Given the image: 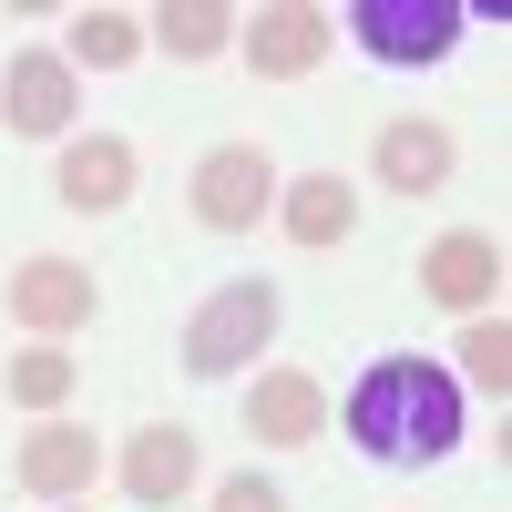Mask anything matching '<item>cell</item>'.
<instances>
[{"label":"cell","instance_id":"20","mask_svg":"<svg viewBox=\"0 0 512 512\" xmlns=\"http://www.w3.org/2000/svg\"><path fill=\"white\" fill-rule=\"evenodd\" d=\"M62 512H82V502H62Z\"/></svg>","mask_w":512,"mask_h":512},{"label":"cell","instance_id":"12","mask_svg":"<svg viewBox=\"0 0 512 512\" xmlns=\"http://www.w3.org/2000/svg\"><path fill=\"white\" fill-rule=\"evenodd\" d=\"M52 195L72 216H123V205H134V144L123 134H72L62 164H52Z\"/></svg>","mask_w":512,"mask_h":512},{"label":"cell","instance_id":"14","mask_svg":"<svg viewBox=\"0 0 512 512\" xmlns=\"http://www.w3.org/2000/svg\"><path fill=\"white\" fill-rule=\"evenodd\" d=\"M246 431L277 441V451L318 441V431H328V390H318L308 369H256V390H246Z\"/></svg>","mask_w":512,"mask_h":512},{"label":"cell","instance_id":"19","mask_svg":"<svg viewBox=\"0 0 512 512\" xmlns=\"http://www.w3.org/2000/svg\"><path fill=\"white\" fill-rule=\"evenodd\" d=\"M216 512H287V492H277L267 472H226V482H216Z\"/></svg>","mask_w":512,"mask_h":512},{"label":"cell","instance_id":"13","mask_svg":"<svg viewBox=\"0 0 512 512\" xmlns=\"http://www.w3.org/2000/svg\"><path fill=\"white\" fill-rule=\"evenodd\" d=\"M277 226H287V246H349V226H359V185L349 175H277Z\"/></svg>","mask_w":512,"mask_h":512},{"label":"cell","instance_id":"10","mask_svg":"<svg viewBox=\"0 0 512 512\" xmlns=\"http://www.w3.org/2000/svg\"><path fill=\"white\" fill-rule=\"evenodd\" d=\"M420 287H431L451 318H482V308H502V246L482 226H441L420 246Z\"/></svg>","mask_w":512,"mask_h":512},{"label":"cell","instance_id":"8","mask_svg":"<svg viewBox=\"0 0 512 512\" xmlns=\"http://www.w3.org/2000/svg\"><path fill=\"white\" fill-rule=\"evenodd\" d=\"M113 472H123V502H134V512H175V502L205 482V451H195L185 420H144V431L123 441Z\"/></svg>","mask_w":512,"mask_h":512},{"label":"cell","instance_id":"16","mask_svg":"<svg viewBox=\"0 0 512 512\" xmlns=\"http://www.w3.org/2000/svg\"><path fill=\"white\" fill-rule=\"evenodd\" d=\"M0 390H11V410H31V420H52L72 390H82V349H62V338H31V349L0 369Z\"/></svg>","mask_w":512,"mask_h":512},{"label":"cell","instance_id":"7","mask_svg":"<svg viewBox=\"0 0 512 512\" xmlns=\"http://www.w3.org/2000/svg\"><path fill=\"white\" fill-rule=\"evenodd\" d=\"M11 472H21V492H31V502H82V492L103 482V441L82 431V420H62V410H52V420H31V431H21Z\"/></svg>","mask_w":512,"mask_h":512},{"label":"cell","instance_id":"3","mask_svg":"<svg viewBox=\"0 0 512 512\" xmlns=\"http://www.w3.org/2000/svg\"><path fill=\"white\" fill-rule=\"evenodd\" d=\"M185 205H195L205 236H246V226L277 216V164L256 154V144H205L195 175H185Z\"/></svg>","mask_w":512,"mask_h":512},{"label":"cell","instance_id":"1","mask_svg":"<svg viewBox=\"0 0 512 512\" xmlns=\"http://www.w3.org/2000/svg\"><path fill=\"white\" fill-rule=\"evenodd\" d=\"M338 431L369 461H390V472H431V461L461 451V379L441 359H369Z\"/></svg>","mask_w":512,"mask_h":512},{"label":"cell","instance_id":"17","mask_svg":"<svg viewBox=\"0 0 512 512\" xmlns=\"http://www.w3.org/2000/svg\"><path fill=\"white\" fill-rule=\"evenodd\" d=\"M62 62L72 72H134L144 62V11H72Z\"/></svg>","mask_w":512,"mask_h":512},{"label":"cell","instance_id":"15","mask_svg":"<svg viewBox=\"0 0 512 512\" xmlns=\"http://www.w3.org/2000/svg\"><path fill=\"white\" fill-rule=\"evenodd\" d=\"M246 11H226V0H164V11H144V52L164 41V62H216L236 41Z\"/></svg>","mask_w":512,"mask_h":512},{"label":"cell","instance_id":"2","mask_svg":"<svg viewBox=\"0 0 512 512\" xmlns=\"http://www.w3.org/2000/svg\"><path fill=\"white\" fill-rule=\"evenodd\" d=\"M267 338H277V287H267V277H236V287H216V297L185 318L175 359H185V379H236Z\"/></svg>","mask_w":512,"mask_h":512},{"label":"cell","instance_id":"18","mask_svg":"<svg viewBox=\"0 0 512 512\" xmlns=\"http://www.w3.org/2000/svg\"><path fill=\"white\" fill-rule=\"evenodd\" d=\"M451 349H461V379H472L482 400H502V390H512V328H502V308L461 318V338H451Z\"/></svg>","mask_w":512,"mask_h":512},{"label":"cell","instance_id":"11","mask_svg":"<svg viewBox=\"0 0 512 512\" xmlns=\"http://www.w3.org/2000/svg\"><path fill=\"white\" fill-rule=\"evenodd\" d=\"M451 164H461V144H451V123H431V113H400V123L369 134V175L390 195H441Z\"/></svg>","mask_w":512,"mask_h":512},{"label":"cell","instance_id":"4","mask_svg":"<svg viewBox=\"0 0 512 512\" xmlns=\"http://www.w3.org/2000/svg\"><path fill=\"white\" fill-rule=\"evenodd\" d=\"M461 21H472V0H349L338 11V31L359 41L369 62H441L451 41H461Z\"/></svg>","mask_w":512,"mask_h":512},{"label":"cell","instance_id":"5","mask_svg":"<svg viewBox=\"0 0 512 512\" xmlns=\"http://www.w3.org/2000/svg\"><path fill=\"white\" fill-rule=\"evenodd\" d=\"M0 123L31 144H72L82 134V72L62 52H21L11 72H0Z\"/></svg>","mask_w":512,"mask_h":512},{"label":"cell","instance_id":"9","mask_svg":"<svg viewBox=\"0 0 512 512\" xmlns=\"http://www.w3.org/2000/svg\"><path fill=\"white\" fill-rule=\"evenodd\" d=\"M236 41H246V72L297 82V72H318V62H328L338 21L318 11V0H267V11H246V21H236Z\"/></svg>","mask_w":512,"mask_h":512},{"label":"cell","instance_id":"6","mask_svg":"<svg viewBox=\"0 0 512 512\" xmlns=\"http://www.w3.org/2000/svg\"><path fill=\"white\" fill-rule=\"evenodd\" d=\"M0 297H11V328H31V338H82L93 308H103L93 267H72V256H21Z\"/></svg>","mask_w":512,"mask_h":512}]
</instances>
